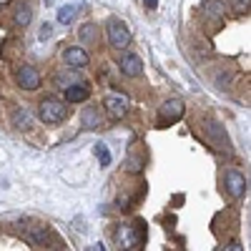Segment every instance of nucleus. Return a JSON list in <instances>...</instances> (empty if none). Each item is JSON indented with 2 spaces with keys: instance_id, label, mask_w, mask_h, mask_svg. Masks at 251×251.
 Returning a JSON list of instances; mask_svg holds the SVG:
<instances>
[{
  "instance_id": "nucleus-11",
  "label": "nucleus",
  "mask_w": 251,
  "mask_h": 251,
  "mask_svg": "<svg viewBox=\"0 0 251 251\" xmlns=\"http://www.w3.org/2000/svg\"><path fill=\"white\" fill-rule=\"evenodd\" d=\"M86 98H88V86L86 83H75V86L66 88V100L68 103H83Z\"/></svg>"
},
{
  "instance_id": "nucleus-20",
  "label": "nucleus",
  "mask_w": 251,
  "mask_h": 251,
  "mask_svg": "<svg viewBox=\"0 0 251 251\" xmlns=\"http://www.w3.org/2000/svg\"><path fill=\"white\" fill-rule=\"evenodd\" d=\"M143 3H146V8H149V10H156L158 8V0H143Z\"/></svg>"
},
{
  "instance_id": "nucleus-19",
  "label": "nucleus",
  "mask_w": 251,
  "mask_h": 251,
  "mask_svg": "<svg viewBox=\"0 0 251 251\" xmlns=\"http://www.w3.org/2000/svg\"><path fill=\"white\" fill-rule=\"evenodd\" d=\"M231 3H234V10L236 13H244L249 8V0H231Z\"/></svg>"
},
{
  "instance_id": "nucleus-8",
  "label": "nucleus",
  "mask_w": 251,
  "mask_h": 251,
  "mask_svg": "<svg viewBox=\"0 0 251 251\" xmlns=\"http://www.w3.org/2000/svg\"><path fill=\"white\" fill-rule=\"evenodd\" d=\"M121 73L126 75V78H138L141 73H143V60L136 55V53H126L123 58H121Z\"/></svg>"
},
{
  "instance_id": "nucleus-9",
  "label": "nucleus",
  "mask_w": 251,
  "mask_h": 251,
  "mask_svg": "<svg viewBox=\"0 0 251 251\" xmlns=\"http://www.w3.org/2000/svg\"><path fill=\"white\" fill-rule=\"evenodd\" d=\"M63 60H66V63H68L71 68H75V71H78V68H86L91 58H88V53L83 50V48L73 46V48H68L66 53H63Z\"/></svg>"
},
{
  "instance_id": "nucleus-18",
  "label": "nucleus",
  "mask_w": 251,
  "mask_h": 251,
  "mask_svg": "<svg viewBox=\"0 0 251 251\" xmlns=\"http://www.w3.org/2000/svg\"><path fill=\"white\" fill-rule=\"evenodd\" d=\"M96 156H98L100 166H108V163H111V151H108L103 143H96Z\"/></svg>"
},
{
  "instance_id": "nucleus-17",
  "label": "nucleus",
  "mask_w": 251,
  "mask_h": 251,
  "mask_svg": "<svg viewBox=\"0 0 251 251\" xmlns=\"http://www.w3.org/2000/svg\"><path fill=\"white\" fill-rule=\"evenodd\" d=\"M75 13H78V5H63L60 10H58V23H71V20L75 18Z\"/></svg>"
},
{
  "instance_id": "nucleus-15",
  "label": "nucleus",
  "mask_w": 251,
  "mask_h": 251,
  "mask_svg": "<svg viewBox=\"0 0 251 251\" xmlns=\"http://www.w3.org/2000/svg\"><path fill=\"white\" fill-rule=\"evenodd\" d=\"M78 38H80L86 46L96 43V38H98V30H96V25H93V23H86V25H83V28L78 30Z\"/></svg>"
},
{
  "instance_id": "nucleus-7",
  "label": "nucleus",
  "mask_w": 251,
  "mask_h": 251,
  "mask_svg": "<svg viewBox=\"0 0 251 251\" xmlns=\"http://www.w3.org/2000/svg\"><path fill=\"white\" fill-rule=\"evenodd\" d=\"M224 188H226V194L231 196V199H241L246 194V178L239 174V171H226L224 176Z\"/></svg>"
},
{
  "instance_id": "nucleus-6",
  "label": "nucleus",
  "mask_w": 251,
  "mask_h": 251,
  "mask_svg": "<svg viewBox=\"0 0 251 251\" xmlns=\"http://www.w3.org/2000/svg\"><path fill=\"white\" fill-rule=\"evenodd\" d=\"M203 133L211 138V143L221 151H228V136L224 131V126L216 123V121H203Z\"/></svg>"
},
{
  "instance_id": "nucleus-4",
  "label": "nucleus",
  "mask_w": 251,
  "mask_h": 251,
  "mask_svg": "<svg viewBox=\"0 0 251 251\" xmlns=\"http://www.w3.org/2000/svg\"><path fill=\"white\" fill-rule=\"evenodd\" d=\"M108 40H111V46L123 50L126 46L131 43V30L126 28V23H121V20H113V23L108 25Z\"/></svg>"
},
{
  "instance_id": "nucleus-12",
  "label": "nucleus",
  "mask_w": 251,
  "mask_h": 251,
  "mask_svg": "<svg viewBox=\"0 0 251 251\" xmlns=\"http://www.w3.org/2000/svg\"><path fill=\"white\" fill-rule=\"evenodd\" d=\"M30 23V5L28 3H18L13 13V25L15 28H25Z\"/></svg>"
},
{
  "instance_id": "nucleus-10",
  "label": "nucleus",
  "mask_w": 251,
  "mask_h": 251,
  "mask_svg": "<svg viewBox=\"0 0 251 251\" xmlns=\"http://www.w3.org/2000/svg\"><path fill=\"white\" fill-rule=\"evenodd\" d=\"M25 236H28V241L35 244V246L46 244V239H48V226H46V224H30V226H25Z\"/></svg>"
},
{
  "instance_id": "nucleus-16",
  "label": "nucleus",
  "mask_w": 251,
  "mask_h": 251,
  "mask_svg": "<svg viewBox=\"0 0 251 251\" xmlns=\"http://www.w3.org/2000/svg\"><path fill=\"white\" fill-rule=\"evenodd\" d=\"M13 123L18 126V128H30L33 116H30L25 108H18V111H15V116H13Z\"/></svg>"
},
{
  "instance_id": "nucleus-14",
  "label": "nucleus",
  "mask_w": 251,
  "mask_h": 251,
  "mask_svg": "<svg viewBox=\"0 0 251 251\" xmlns=\"http://www.w3.org/2000/svg\"><path fill=\"white\" fill-rule=\"evenodd\" d=\"M80 121H83V126H86V128H98V126H100V113H98V108H96V106H86V108H83V113H80Z\"/></svg>"
},
{
  "instance_id": "nucleus-2",
  "label": "nucleus",
  "mask_w": 251,
  "mask_h": 251,
  "mask_svg": "<svg viewBox=\"0 0 251 251\" xmlns=\"http://www.w3.org/2000/svg\"><path fill=\"white\" fill-rule=\"evenodd\" d=\"M103 106H106L108 118L121 121L126 113H128V98H126V96H118V93H108V96H103Z\"/></svg>"
},
{
  "instance_id": "nucleus-3",
  "label": "nucleus",
  "mask_w": 251,
  "mask_h": 251,
  "mask_svg": "<svg viewBox=\"0 0 251 251\" xmlns=\"http://www.w3.org/2000/svg\"><path fill=\"white\" fill-rule=\"evenodd\" d=\"M15 83L23 91H35V88H40V75H38V71L33 66H18Z\"/></svg>"
},
{
  "instance_id": "nucleus-1",
  "label": "nucleus",
  "mask_w": 251,
  "mask_h": 251,
  "mask_svg": "<svg viewBox=\"0 0 251 251\" xmlns=\"http://www.w3.org/2000/svg\"><path fill=\"white\" fill-rule=\"evenodd\" d=\"M38 116L43 123H60L68 116V106L58 98H43L40 100V108H38Z\"/></svg>"
},
{
  "instance_id": "nucleus-21",
  "label": "nucleus",
  "mask_w": 251,
  "mask_h": 251,
  "mask_svg": "<svg viewBox=\"0 0 251 251\" xmlns=\"http://www.w3.org/2000/svg\"><path fill=\"white\" fill-rule=\"evenodd\" d=\"M48 35H50V25H48V23H46V25H43V28H40V38H43V40H46V38H48Z\"/></svg>"
},
{
  "instance_id": "nucleus-5",
  "label": "nucleus",
  "mask_w": 251,
  "mask_h": 251,
  "mask_svg": "<svg viewBox=\"0 0 251 251\" xmlns=\"http://www.w3.org/2000/svg\"><path fill=\"white\" fill-rule=\"evenodd\" d=\"M186 106H183V100L181 98H169V100H163L161 103V108H158V118L166 121V123H174L183 116Z\"/></svg>"
},
{
  "instance_id": "nucleus-13",
  "label": "nucleus",
  "mask_w": 251,
  "mask_h": 251,
  "mask_svg": "<svg viewBox=\"0 0 251 251\" xmlns=\"http://www.w3.org/2000/svg\"><path fill=\"white\" fill-rule=\"evenodd\" d=\"M226 13V5L221 0H206L203 3V15L211 18V20H221V15Z\"/></svg>"
}]
</instances>
